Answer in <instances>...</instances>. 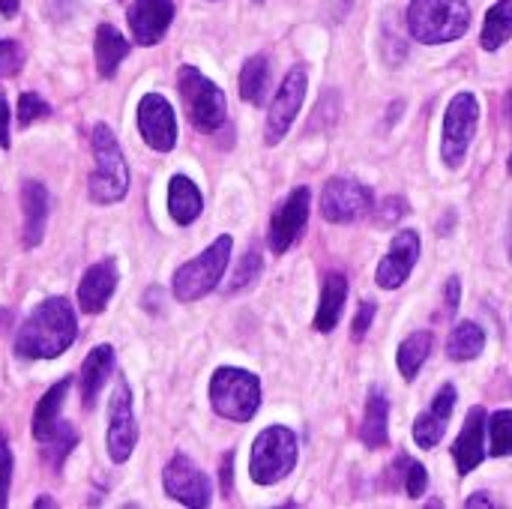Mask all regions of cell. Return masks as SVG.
<instances>
[{
    "label": "cell",
    "mask_w": 512,
    "mask_h": 509,
    "mask_svg": "<svg viewBox=\"0 0 512 509\" xmlns=\"http://www.w3.org/2000/svg\"><path fill=\"white\" fill-rule=\"evenodd\" d=\"M138 129L147 147H153L156 153H168L177 144V120L165 96L147 93L138 102Z\"/></svg>",
    "instance_id": "cell-12"
},
{
    "label": "cell",
    "mask_w": 512,
    "mask_h": 509,
    "mask_svg": "<svg viewBox=\"0 0 512 509\" xmlns=\"http://www.w3.org/2000/svg\"><path fill=\"white\" fill-rule=\"evenodd\" d=\"M93 48H96V66H99L102 78H111L117 72V66L123 63V57L129 54V42L111 24H99Z\"/></svg>",
    "instance_id": "cell-23"
},
{
    "label": "cell",
    "mask_w": 512,
    "mask_h": 509,
    "mask_svg": "<svg viewBox=\"0 0 512 509\" xmlns=\"http://www.w3.org/2000/svg\"><path fill=\"white\" fill-rule=\"evenodd\" d=\"M126 18L138 45H156L174 21V0H135Z\"/></svg>",
    "instance_id": "cell-16"
},
{
    "label": "cell",
    "mask_w": 512,
    "mask_h": 509,
    "mask_svg": "<svg viewBox=\"0 0 512 509\" xmlns=\"http://www.w3.org/2000/svg\"><path fill=\"white\" fill-rule=\"evenodd\" d=\"M480 105L474 93H456L444 114V138H441V159L450 168H459L468 156V147L477 135Z\"/></svg>",
    "instance_id": "cell-8"
},
{
    "label": "cell",
    "mask_w": 512,
    "mask_h": 509,
    "mask_svg": "<svg viewBox=\"0 0 512 509\" xmlns=\"http://www.w3.org/2000/svg\"><path fill=\"white\" fill-rule=\"evenodd\" d=\"M510 258H512V219H510Z\"/></svg>",
    "instance_id": "cell-47"
},
{
    "label": "cell",
    "mask_w": 512,
    "mask_h": 509,
    "mask_svg": "<svg viewBox=\"0 0 512 509\" xmlns=\"http://www.w3.org/2000/svg\"><path fill=\"white\" fill-rule=\"evenodd\" d=\"M177 84H180V96L186 102L189 120L204 132H216L225 123V111H228L225 93L195 66H183L177 75Z\"/></svg>",
    "instance_id": "cell-7"
},
{
    "label": "cell",
    "mask_w": 512,
    "mask_h": 509,
    "mask_svg": "<svg viewBox=\"0 0 512 509\" xmlns=\"http://www.w3.org/2000/svg\"><path fill=\"white\" fill-rule=\"evenodd\" d=\"M453 405H456V387H441V393L435 396V405H432V414H438L441 420H450L453 414Z\"/></svg>",
    "instance_id": "cell-38"
},
{
    "label": "cell",
    "mask_w": 512,
    "mask_h": 509,
    "mask_svg": "<svg viewBox=\"0 0 512 509\" xmlns=\"http://www.w3.org/2000/svg\"><path fill=\"white\" fill-rule=\"evenodd\" d=\"M75 336H78V321L72 306L63 297H51L39 303L30 312V318L21 324L15 336V354L27 360H54L63 351H69Z\"/></svg>",
    "instance_id": "cell-1"
},
{
    "label": "cell",
    "mask_w": 512,
    "mask_h": 509,
    "mask_svg": "<svg viewBox=\"0 0 512 509\" xmlns=\"http://www.w3.org/2000/svg\"><path fill=\"white\" fill-rule=\"evenodd\" d=\"M429 351H432V333L420 330V333H411L402 345H399V354H396V363H399V372L405 381H414L423 369V363L429 360Z\"/></svg>",
    "instance_id": "cell-26"
},
{
    "label": "cell",
    "mask_w": 512,
    "mask_h": 509,
    "mask_svg": "<svg viewBox=\"0 0 512 509\" xmlns=\"http://www.w3.org/2000/svg\"><path fill=\"white\" fill-rule=\"evenodd\" d=\"M42 444H45V447H42V459H45L51 468H60L63 459H66V456L72 453V447L78 444V435H75V429H72L69 423L60 420Z\"/></svg>",
    "instance_id": "cell-30"
},
{
    "label": "cell",
    "mask_w": 512,
    "mask_h": 509,
    "mask_svg": "<svg viewBox=\"0 0 512 509\" xmlns=\"http://www.w3.org/2000/svg\"><path fill=\"white\" fill-rule=\"evenodd\" d=\"M213 411L231 423H249L261 405V381L246 369H219L210 381Z\"/></svg>",
    "instance_id": "cell-4"
},
{
    "label": "cell",
    "mask_w": 512,
    "mask_h": 509,
    "mask_svg": "<svg viewBox=\"0 0 512 509\" xmlns=\"http://www.w3.org/2000/svg\"><path fill=\"white\" fill-rule=\"evenodd\" d=\"M507 168H510V174H512V153H510V162H507Z\"/></svg>",
    "instance_id": "cell-48"
},
{
    "label": "cell",
    "mask_w": 512,
    "mask_h": 509,
    "mask_svg": "<svg viewBox=\"0 0 512 509\" xmlns=\"http://www.w3.org/2000/svg\"><path fill=\"white\" fill-rule=\"evenodd\" d=\"M306 99V72L303 69H291L279 87V93L273 96V105L267 111V144H279L291 123L297 120V111Z\"/></svg>",
    "instance_id": "cell-11"
},
{
    "label": "cell",
    "mask_w": 512,
    "mask_h": 509,
    "mask_svg": "<svg viewBox=\"0 0 512 509\" xmlns=\"http://www.w3.org/2000/svg\"><path fill=\"white\" fill-rule=\"evenodd\" d=\"M24 63V51L15 39H0V75L9 78L21 69Z\"/></svg>",
    "instance_id": "cell-35"
},
{
    "label": "cell",
    "mask_w": 512,
    "mask_h": 509,
    "mask_svg": "<svg viewBox=\"0 0 512 509\" xmlns=\"http://www.w3.org/2000/svg\"><path fill=\"white\" fill-rule=\"evenodd\" d=\"M408 213V204H405V198H387L384 201V207L378 210V219L387 225V222H396V219H402Z\"/></svg>",
    "instance_id": "cell-39"
},
{
    "label": "cell",
    "mask_w": 512,
    "mask_h": 509,
    "mask_svg": "<svg viewBox=\"0 0 512 509\" xmlns=\"http://www.w3.org/2000/svg\"><path fill=\"white\" fill-rule=\"evenodd\" d=\"M21 207H24V246L33 249L42 243L45 219H48V189L36 180L21 186Z\"/></svg>",
    "instance_id": "cell-19"
},
{
    "label": "cell",
    "mask_w": 512,
    "mask_h": 509,
    "mask_svg": "<svg viewBox=\"0 0 512 509\" xmlns=\"http://www.w3.org/2000/svg\"><path fill=\"white\" fill-rule=\"evenodd\" d=\"M309 204H312V195H309L306 186H300L273 213V222H270V249L276 255H285L297 243V237L303 234V228L309 222Z\"/></svg>",
    "instance_id": "cell-13"
},
{
    "label": "cell",
    "mask_w": 512,
    "mask_h": 509,
    "mask_svg": "<svg viewBox=\"0 0 512 509\" xmlns=\"http://www.w3.org/2000/svg\"><path fill=\"white\" fill-rule=\"evenodd\" d=\"M267 81H270V63L264 54H255L246 60L243 72H240V96L249 105H261L267 96Z\"/></svg>",
    "instance_id": "cell-27"
},
{
    "label": "cell",
    "mask_w": 512,
    "mask_h": 509,
    "mask_svg": "<svg viewBox=\"0 0 512 509\" xmlns=\"http://www.w3.org/2000/svg\"><path fill=\"white\" fill-rule=\"evenodd\" d=\"M258 273H261V255H258L255 249H249V252L243 255L240 267L234 270V279H231L228 291H240V288L252 285V282L258 279Z\"/></svg>",
    "instance_id": "cell-34"
},
{
    "label": "cell",
    "mask_w": 512,
    "mask_h": 509,
    "mask_svg": "<svg viewBox=\"0 0 512 509\" xmlns=\"http://www.w3.org/2000/svg\"><path fill=\"white\" fill-rule=\"evenodd\" d=\"M201 210H204V198H201L198 186L183 174L171 177V183H168V213H171V219L177 225H192L201 216Z\"/></svg>",
    "instance_id": "cell-20"
},
{
    "label": "cell",
    "mask_w": 512,
    "mask_h": 509,
    "mask_svg": "<svg viewBox=\"0 0 512 509\" xmlns=\"http://www.w3.org/2000/svg\"><path fill=\"white\" fill-rule=\"evenodd\" d=\"M345 300H348V279L342 273H330L321 285V303H318V315H315V330L318 333H330L342 312H345Z\"/></svg>",
    "instance_id": "cell-21"
},
{
    "label": "cell",
    "mask_w": 512,
    "mask_h": 509,
    "mask_svg": "<svg viewBox=\"0 0 512 509\" xmlns=\"http://www.w3.org/2000/svg\"><path fill=\"white\" fill-rule=\"evenodd\" d=\"M512 36V0H498L483 21V48L498 51Z\"/></svg>",
    "instance_id": "cell-29"
},
{
    "label": "cell",
    "mask_w": 512,
    "mask_h": 509,
    "mask_svg": "<svg viewBox=\"0 0 512 509\" xmlns=\"http://www.w3.org/2000/svg\"><path fill=\"white\" fill-rule=\"evenodd\" d=\"M231 462H234V456L228 453L225 462H222V489H225V495H231Z\"/></svg>",
    "instance_id": "cell-43"
},
{
    "label": "cell",
    "mask_w": 512,
    "mask_h": 509,
    "mask_svg": "<svg viewBox=\"0 0 512 509\" xmlns=\"http://www.w3.org/2000/svg\"><path fill=\"white\" fill-rule=\"evenodd\" d=\"M18 3H21V0H0V12H3L6 18H12V15L18 12Z\"/></svg>",
    "instance_id": "cell-44"
},
{
    "label": "cell",
    "mask_w": 512,
    "mask_h": 509,
    "mask_svg": "<svg viewBox=\"0 0 512 509\" xmlns=\"http://www.w3.org/2000/svg\"><path fill=\"white\" fill-rule=\"evenodd\" d=\"M417 258H420V234L411 231V228L399 231V234L393 237V243H390V252H387L384 261L378 264V273H375L378 285H381L384 291L402 288L405 279L411 276Z\"/></svg>",
    "instance_id": "cell-15"
},
{
    "label": "cell",
    "mask_w": 512,
    "mask_h": 509,
    "mask_svg": "<svg viewBox=\"0 0 512 509\" xmlns=\"http://www.w3.org/2000/svg\"><path fill=\"white\" fill-rule=\"evenodd\" d=\"M9 483H12V450L6 435H0V507L9 501Z\"/></svg>",
    "instance_id": "cell-36"
},
{
    "label": "cell",
    "mask_w": 512,
    "mask_h": 509,
    "mask_svg": "<svg viewBox=\"0 0 512 509\" xmlns=\"http://www.w3.org/2000/svg\"><path fill=\"white\" fill-rule=\"evenodd\" d=\"M138 441V426H135V414H132V393L126 384H120L111 393V405H108V456L111 462H126L135 450Z\"/></svg>",
    "instance_id": "cell-10"
},
{
    "label": "cell",
    "mask_w": 512,
    "mask_h": 509,
    "mask_svg": "<svg viewBox=\"0 0 512 509\" xmlns=\"http://www.w3.org/2000/svg\"><path fill=\"white\" fill-rule=\"evenodd\" d=\"M231 246H234L231 237L222 234V237H216L198 258L186 261V264L174 273V294H177V300L195 303V300L207 297V294L219 285V279H222V273H225V267H228Z\"/></svg>",
    "instance_id": "cell-5"
},
{
    "label": "cell",
    "mask_w": 512,
    "mask_h": 509,
    "mask_svg": "<svg viewBox=\"0 0 512 509\" xmlns=\"http://www.w3.org/2000/svg\"><path fill=\"white\" fill-rule=\"evenodd\" d=\"M114 369V351L108 345H99L87 354L84 366H81V399H84V408H90L96 402V393L99 387L105 384V378L111 375Z\"/></svg>",
    "instance_id": "cell-22"
},
{
    "label": "cell",
    "mask_w": 512,
    "mask_h": 509,
    "mask_svg": "<svg viewBox=\"0 0 512 509\" xmlns=\"http://www.w3.org/2000/svg\"><path fill=\"white\" fill-rule=\"evenodd\" d=\"M372 318H375V303H363L357 318H354V339H363L372 327Z\"/></svg>",
    "instance_id": "cell-40"
},
{
    "label": "cell",
    "mask_w": 512,
    "mask_h": 509,
    "mask_svg": "<svg viewBox=\"0 0 512 509\" xmlns=\"http://www.w3.org/2000/svg\"><path fill=\"white\" fill-rule=\"evenodd\" d=\"M162 483H165V492L183 507H207L210 498H213V486H210L207 474L198 471L186 456L171 459V465L165 468Z\"/></svg>",
    "instance_id": "cell-14"
},
{
    "label": "cell",
    "mask_w": 512,
    "mask_h": 509,
    "mask_svg": "<svg viewBox=\"0 0 512 509\" xmlns=\"http://www.w3.org/2000/svg\"><path fill=\"white\" fill-rule=\"evenodd\" d=\"M372 210V192L351 177H333L321 192V213L327 222H357Z\"/></svg>",
    "instance_id": "cell-9"
},
{
    "label": "cell",
    "mask_w": 512,
    "mask_h": 509,
    "mask_svg": "<svg viewBox=\"0 0 512 509\" xmlns=\"http://www.w3.org/2000/svg\"><path fill=\"white\" fill-rule=\"evenodd\" d=\"M66 393H69V378L57 381V384L39 399L36 414H33V438H36L39 444H42V441L51 435V429L60 423V408H63Z\"/></svg>",
    "instance_id": "cell-25"
},
{
    "label": "cell",
    "mask_w": 512,
    "mask_h": 509,
    "mask_svg": "<svg viewBox=\"0 0 512 509\" xmlns=\"http://www.w3.org/2000/svg\"><path fill=\"white\" fill-rule=\"evenodd\" d=\"M486 411L483 408H471V414L465 417V426L456 438L453 447V459L459 465V474H471L477 465H483L486 459Z\"/></svg>",
    "instance_id": "cell-17"
},
{
    "label": "cell",
    "mask_w": 512,
    "mask_h": 509,
    "mask_svg": "<svg viewBox=\"0 0 512 509\" xmlns=\"http://www.w3.org/2000/svg\"><path fill=\"white\" fill-rule=\"evenodd\" d=\"M297 465V435L288 426L264 429L252 444L249 474L258 486H273L285 480Z\"/></svg>",
    "instance_id": "cell-6"
},
{
    "label": "cell",
    "mask_w": 512,
    "mask_h": 509,
    "mask_svg": "<svg viewBox=\"0 0 512 509\" xmlns=\"http://www.w3.org/2000/svg\"><path fill=\"white\" fill-rule=\"evenodd\" d=\"M483 348H486V333L474 321H462L450 333V342H447V354L453 360H474V357L483 354Z\"/></svg>",
    "instance_id": "cell-28"
},
{
    "label": "cell",
    "mask_w": 512,
    "mask_h": 509,
    "mask_svg": "<svg viewBox=\"0 0 512 509\" xmlns=\"http://www.w3.org/2000/svg\"><path fill=\"white\" fill-rule=\"evenodd\" d=\"M489 429V453L492 456H510L512 453V411H495L486 420Z\"/></svg>",
    "instance_id": "cell-31"
},
{
    "label": "cell",
    "mask_w": 512,
    "mask_h": 509,
    "mask_svg": "<svg viewBox=\"0 0 512 509\" xmlns=\"http://www.w3.org/2000/svg\"><path fill=\"white\" fill-rule=\"evenodd\" d=\"M114 288H117V264H114V261H99V264H93V267L84 273L81 285H78V306H81V312L99 315V312L108 306Z\"/></svg>",
    "instance_id": "cell-18"
},
{
    "label": "cell",
    "mask_w": 512,
    "mask_h": 509,
    "mask_svg": "<svg viewBox=\"0 0 512 509\" xmlns=\"http://www.w3.org/2000/svg\"><path fill=\"white\" fill-rule=\"evenodd\" d=\"M93 156L96 171L90 174V198L96 204H114L129 189V168L123 162L120 144L105 123L93 126Z\"/></svg>",
    "instance_id": "cell-3"
},
{
    "label": "cell",
    "mask_w": 512,
    "mask_h": 509,
    "mask_svg": "<svg viewBox=\"0 0 512 509\" xmlns=\"http://www.w3.org/2000/svg\"><path fill=\"white\" fill-rule=\"evenodd\" d=\"M42 117H48V102L42 96L30 93V90L21 93L18 96V126H30V123H36Z\"/></svg>",
    "instance_id": "cell-33"
},
{
    "label": "cell",
    "mask_w": 512,
    "mask_h": 509,
    "mask_svg": "<svg viewBox=\"0 0 512 509\" xmlns=\"http://www.w3.org/2000/svg\"><path fill=\"white\" fill-rule=\"evenodd\" d=\"M444 423H447V420H441V417H438V414H432V411L420 414V417H417V423H414V441H417V447H423V450H435V447H438V441L444 438Z\"/></svg>",
    "instance_id": "cell-32"
},
{
    "label": "cell",
    "mask_w": 512,
    "mask_h": 509,
    "mask_svg": "<svg viewBox=\"0 0 512 509\" xmlns=\"http://www.w3.org/2000/svg\"><path fill=\"white\" fill-rule=\"evenodd\" d=\"M390 399L381 393V390H372L369 393V402H366V417H363V429H360V438L366 447H384L387 438H390Z\"/></svg>",
    "instance_id": "cell-24"
},
{
    "label": "cell",
    "mask_w": 512,
    "mask_h": 509,
    "mask_svg": "<svg viewBox=\"0 0 512 509\" xmlns=\"http://www.w3.org/2000/svg\"><path fill=\"white\" fill-rule=\"evenodd\" d=\"M258 3H261V0H258Z\"/></svg>",
    "instance_id": "cell-49"
},
{
    "label": "cell",
    "mask_w": 512,
    "mask_h": 509,
    "mask_svg": "<svg viewBox=\"0 0 512 509\" xmlns=\"http://www.w3.org/2000/svg\"><path fill=\"white\" fill-rule=\"evenodd\" d=\"M9 324H12V315H9V309H0V333H3Z\"/></svg>",
    "instance_id": "cell-46"
},
{
    "label": "cell",
    "mask_w": 512,
    "mask_h": 509,
    "mask_svg": "<svg viewBox=\"0 0 512 509\" xmlns=\"http://www.w3.org/2000/svg\"><path fill=\"white\" fill-rule=\"evenodd\" d=\"M426 489H429V474H426V468L417 465V462H408V471H405V492H408L411 498H423Z\"/></svg>",
    "instance_id": "cell-37"
},
{
    "label": "cell",
    "mask_w": 512,
    "mask_h": 509,
    "mask_svg": "<svg viewBox=\"0 0 512 509\" xmlns=\"http://www.w3.org/2000/svg\"><path fill=\"white\" fill-rule=\"evenodd\" d=\"M471 24V9L465 0H411L408 27L411 36L423 45L453 42L465 36Z\"/></svg>",
    "instance_id": "cell-2"
},
{
    "label": "cell",
    "mask_w": 512,
    "mask_h": 509,
    "mask_svg": "<svg viewBox=\"0 0 512 509\" xmlns=\"http://www.w3.org/2000/svg\"><path fill=\"white\" fill-rule=\"evenodd\" d=\"M0 147H9V108L3 93H0Z\"/></svg>",
    "instance_id": "cell-41"
},
{
    "label": "cell",
    "mask_w": 512,
    "mask_h": 509,
    "mask_svg": "<svg viewBox=\"0 0 512 509\" xmlns=\"http://www.w3.org/2000/svg\"><path fill=\"white\" fill-rule=\"evenodd\" d=\"M447 309H450V312L459 309V279H456V276H453L450 285H447Z\"/></svg>",
    "instance_id": "cell-42"
},
{
    "label": "cell",
    "mask_w": 512,
    "mask_h": 509,
    "mask_svg": "<svg viewBox=\"0 0 512 509\" xmlns=\"http://www.w3.org/2000/svg\"><path fill=\"white\" fill-rule=\"evenodd\" d=\"M468 507H492V501L486 495H474V498H468Z\"/></svg>",
    "instance_id": "cell-45"
}]
</instances>
